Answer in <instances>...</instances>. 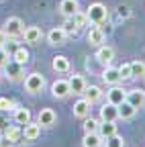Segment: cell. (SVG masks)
<instances>
[{
  "label": "cell",
  "mask_w": 145,
  "mask_h": 147,
  "mask_svg": "<svg viewBox=\"0 0 145 147\" xmlns=\"http://www.w3.org/2000/svg\"><path fill=\"white\" fill-rule=\"evenodd\" d=\"M135 113H137V108H135L131 102L123 100V102L119 104V119H123V121H127V119H133V117H135Z\"/></svg>",
  "instance_id": "obj_21"
},
{
  "label": "cell",
  "mask_w": 145,
  "mask_h": 147,
  "mask_svg": "<svg viewBox=\"0 0 145 147\" xmlns=\"http://www.w3.org/2000/svg\"><path fill=\"white\" fill-rule=\"evenodd\" d=\"M69 18H71V23H74L76 29H82V27L88 25V16H86V12H82V10H78L74 16H69Z\"/></svg>",
  "instance_id": "obj_27"
},
{
  "label": "cell",
  "mask_w": 145,
  "mask_h": 147,
  "mask_svg": "<svg viewBox=\"0 0 145 147\" xmlns=\"http://www.w3.org/2000/svg\"><path fill=\"white\" fill-rule=\"evenodd\" d=\"M133 78H145V63L143 61H131Z\"/></svg>",
  "instance_id": "obj_30"
},
{
  "label": "cell",
  "mask_w": 145,
  "mask_h": 147,
  "mask_svg": "<svg viewBox=\"0 0 145 147\" xmlns=\"http://www.w3.org/2000/svg\"><path fill=\"white\" fill-rule=\"evenodd\" d=\"M23 39H25V43H31V45H37L41 39H43V31H41V27H25V31H23Z\"/></svg>",
  "instance_id": "obj_4"
},
{
  "label": "cell",
  "mask_w": 145,
  "mask_h": 147,
  "mask_svg": "<svg viewBox=\"0 0 145 147\" xmlns=\"http://www.w3.org/2000/svg\"><path fill=\"white\" fill-rule=\"evenodd\" d=\"M106 143H104V147H125V139L121 137V135H111V137H106L104 139Z\"/></svg>",
  "instance_id": "obj_29"
},
{
  "label": "cell",
  "mask_w": 145,
  "mask_h": 147,
  "mask_svg": "<svg viewBox=\"0 0 145 147\" xmlns=\"http://www.w3.org/2000/svg\"><path fill=\"white\" fill-rule=\"evenodd\" d=\"M2 135L10 143H21V139H23V127L21 125H6V129H4Z\"/></svg>",
  "instance_id": "obj_10"
},
{
  "label": "cell",
  "mask_w": 145,
  "mask_h": 147,
  "mask_svg": "<svg viewBox=\"0 0 145 147\" xmlns=\"http://www.w3.org/2000/svg\"><path fill=\"white\" fill-rule=\"evenodd\" d=\"M14 123H16V125H27V123H31V110H29V108H16V110H14Z\"/></svg>",
  "instance_id": "obj_26"
},
{
  "label": "cell",
  "mask_w": 145,
  "mask_h": 147,
  "mask_svg": "<svg viewBox=\"0 0 145 147\" xmlns=\"http://www.w3.org/2000/svg\"><path fill=\"white\" fill-rule=\"evenodd\" d=\"M115 133H117V123H113V121H102V123L98 125V135H100L102 139L111 137V135H115Z\"/></svg>",
  "instance_id": "obj_22"
},
{
  "label": "cell",
  "mask_w": 145,
  "mask_h": 147,
  "mask_svg": "<svg viewBox=\"0 0 145 147\" xmlns=\"http://www.w3.org/2000/svg\"><path fill=\"white\" fill-rule=\"evenodd\" d=\"M65 39H67V33H65V29L63 27H55V29H51L49 33H47V43L49 45H63L65 43Z\"/></svg>",
  "instance_id": "obj_5"
},
{
  "label": "cell",
  "mask_w": 145,
  "mask_h": 147,
  "mask_svg": "<svg viewBox=\"0 0 145 147\" xmlns=\"http://www.w3.org/2000/svg\"><path fill=\"white\" fill-rule=\"evenodd\" d=\"M86 39H88V43H90V45H94V47H100V45L104 43V31H102L100 27H92V29L88 31Z\"/></svg>",
  "instance_id": "obj_14"
},
{
  "label": "cell",
  "mask_w": 145,
  "mask_h": 147,
  "mask_svg": "<svg viewBox=\"0 0 145 147\" xmlns=\"http://www.w3.org/2000/svg\"><path fill=\"white\" fill-rule=\"evenodd\" d=\"M102 80L108 84V86H117L121 84V74H119V67H113V65H106L104 71H102Z\"/></svg>",
  "instance_id": "obj_8"
},
{
  "label": "cell",
  "mask_w": 145,
  "mask_h": 147,
  "mask_svg": "<svg viewBox=\"0 0 145 147\" xmlns=\"http://www.w3.org/2000/svg\"><path fill=\"white\" fill-rule=\"evenodd\" d=\"M119 74H121V80H131V78H133L131 63H123V65H119Z\"/></svg>",
  "instance_id": "obj_31"
},
{
  "label": "cell",
  "mask_w": 145,
  "mask_h": 147,
  "mask_svg": "<svg viewBox=\"0 0 145 147\" xmlns=\"http://www.w3.org/2000/svg\"><path fill=\"white\" fill-rule=\"evenodd\" d=\"M90 115V102L86 98H80L76 104H74V117L76 119H86Z\"/></svg>",
  "instance_id": "obj_19"
},
{
  "label": "cell",
  "mask_w": 145,
  "mask_h": 147,
  "mask_svg": "<svg viewBox=\"0 0 145 147\" xmlns=\"http://www.w3.org/2000/svg\"><path fill=\"white\" fill-rule=\"evenodd\" d=\"M67 82H69V90L74 92V94H84V90H86V86H88L86 80L80 76V74H74Z\"/></svg>",
  "instance_id": "obj_18"
},
{
  "label": "cell",
  "mask_w": 145,
  "mask_h": 147,
  "mask_svg": "<svg viewBox=\"0 0 145 147\" xmlns=\"http://www.w3.org/2000/svg\"><path fill=\"white\" fill-rule=\"evenodd\" d=\"M51 94H53V98H65V96H69V94H71L69 82H67V80L53 82V84H51Z\"/></svg>",
  "instance_id": "obj_7"
},
{
  "label": "cell",
  "mask_w": 145,
  "mask_h": 147,
  "mask_svg": "<svg viewBox=\"0 0 145 147\" xmlns=\"http://www.w3.org/2000/svg\"><path fill=\"white\" fill-rule=\"evenodd\" d=\"M125 100L131 102L135 108H141V106H145V92L143 90H129Z\"/></svg>",
  "instance_id": "obj_16"
},
{
  "label": "cell",
  "mask_w": 145,
  "mask_h": 147,
  "mask_svg": "<svg viewBox=\"0 0 145 147\" xmlns=\"http://www.w3.org/2000/svg\"><path fill=\"white\" fill-rule=\"evenodd\" d=\"M96 59H98L102 65H111V61L115 59V49L108 47V45H100L98 51H96Z\"/></svg>",
  "instance_id": "obj_9"
},
{
  "label": "cell",
  "mask_w": 145,
  "mask_h": 147,
  "mask_svg": "<svg viewBox=\"0 0 145 147\" xmlns=\"http://www.w3.org/2000/svg\"><path fill=\"white\" fill-rule=\"evenodd\" d=\"M78 8H80V4H78V0H61L59 2V12L63 14V16H74L76 12H78Z\"/></svg>",
  "instance_id": "obj_17"
},
{
  "label": "cell",
  "mask_w": 145,
  "mask_h": 147,
  "mask_svg": "<svg viewBox=\"0 0 145 147\" xmlns=\"http://www.w3.org/2000/svg\"><path fill=\"white\" fill-rule=\"evenodd\" d=\"M43 88H45V78L41 76V74L33 71V74H29V76L25 78V90L29 92V94H39Z\"/></svg>",
  "instance_id": "obj_2"
},
{
  "label": "cell",
  "mask_w": 145,
  "mask_h": 147,
  "mask_svg": "<svg viewBox=\"0 0 145 147\" xmlns=\"http://www.w3.org/2000/svg\"><path fill=\"white\" fill-rule=\"evenodd\" d=\"M4 71H6V78L12 82H19L23 78V65H19L16 61H8L4 65Z\"/></svg>",
  "instance_id": "obj_11"
},
{
  "label": "cell",
  "mask_w": 145,
  "mask_h": 147,
  "mask_svg": "<svg viewBox=\"0 0 145 147\" xmlns=\"http://www.w3.org/2000/svg\"><path fill=\"white\" fill-rule=\"evenodd\" d=\"M84 98L92 104V102H98L100 98H102V90L98 88V86H86V90H84Z\"/></svg>",
  "instance_id": "obj_23"
},
{
  "label": "cell",
  "mask_w": 145,
  "mask_h": 147,
  "mask_svg": "<svg viewBox=\"0 0 145 147\" xmlns=\"http://www.w3.org/2000/svg\"><path fill=\"white\" fill-rule=\"evenodd\" d=\"M125 98H127V90L121 88L119 84H117V86H111V90L106 92V100L111 102V104H115V106H119Z\"/></svg>",
  "instance_id": "obj_6"
},
{
  "label": "cell",
  "mask_w": 145,
  "mask_h": 147,
  "mask_svg": "<svg viewBox=\"0 0 145 147\" xmlns=\"http://www.w3.org/2000/svg\"><path fill=\"white\" fill-rule=\"evenodd\" d=\"M29 57H31V55H29V49H25V47H16L10 59L16 61L19 65H27V63H29Z\"/></svg>",
  "instance_id": "obj_24"
},
{
  "label": "cell",
  "mask_w": 145,
  "mask_h": 147,
  "mask_svg": "<svg viewBox=\"0 0 145 147\" xmlns=\"http://www.w3.org/2000/svg\"><path fill=\"white\" fill-rule=\"evenodd\" d=\"M86 16H88V23H92V25H102L106 18H108V8H106L102 2H94V4L88 6Z\"/></svg>",
  "instance_id": "obj_1"
},
{
  "label": "cell",
  "mask_w": 145,
  "mask_h": 147,
  "mask_svg": "<svg viewBox=\"0 0 145 147\" xmlns=\"http://www.w3.org/2000/svg\"><path fill=\"white\" fill-rule=\"evenodd\" d=\"M4 129H6V123H4V121H0V133H4Z\"/></svg>",
  "instance_id": "obj_37"
},
{
  "label": "cell",
  "mask_w": 145,
  "mask_h": 147,
  "mask_svg": "<svg viewBox=\"0 0 145 147\" xmlns=\"http://www.w3.org/2000/svg\"><path fill=\"white\" fill-rule=\"evenodd\" d=\"M102 147H104V145H102Z\"/></svg>",
  "instance_id": "obj_38"
},
{
  "label": "cell",
  "mask_w": 145,
  "mask_h": 147,
  "mask_svg": "<svg viewBox=\"0 0 145 147\" xmlns=\"http://www.w3.org/2000/svg\"><path fill=\"white\" fill-rule=\"evenodd\" d=\"M10 108H14V102L8 100L6 96H2L0 98V110H10Z\"/></svg>",
  "instance_id": "obj_32"
},
{
  "label": "cell",
  "mask_w": 145,
  "mask_h": 147,
  "mask_svg": "<svg viewBox=\"0 0 145 147\" xmlns=\"http://www.w3.org/2000/svg\"><path fill=\"white\" fill-rule=\"evenodd\" d=\"M23 31H25V25H23V21H21L19 16H8V18H6L4 33H6L8 37H19V35H23Z\"/></svg>",
  "instance_id": "obj_3"
},
{
  "label": "cell",
  "mask_w": 145,
  "mask_h": 147,
  "mask_svg": "<svg viewBox=\"0 0 145 147\" xmlns=\"http://www.w3.org/2000/svg\"><path fill=\"white\" fill-rule=\"evenodd\" d=\"M82 145L84 147H102V137L98 133H86Z\"/></svg>",
  "instance_id": "obj_25"
},
{
  "label": "cell",
  "mask_w": 145,
  "mask_h": 147,
  "mask_svg": "<svg viewBox=\"0 0 145 147\" xmlns=\"http://www.w3.org/2000/svg\"><path fill=\"white\" fill-rule=\"evenodd\" d=\"M8 51H6V47H0V67H4L6 63H8Z\"/></svg>",
  "instance_id": "obj_33"
},
{
  "label": "cell",
  "mask_w": 145,
  "mask_h": 147,
  "mask_svg": "<svg viewBox=\"0 0 145 147\" xmlns=\"http://www.w3.org/2000/svg\"><path fill=\"white\" fill-rule=\"evenodd\" d=\"M6 39H8V35L4 33V29H0V47L6 45Z\"/></svg>",
  "instance_id": "obj_35"
},
{
  "label": "cell",
  "mask_w": 145,
  "mask_h": 147,
  "mask_svg": "<svg viewBox=\"0 0 145 147\" xmlns=\"http://www.w3.org/2000/svg\"><path fill=\"white\" fill-rule=\"evenodd\" d=\"M98 125H100V123H98L96 119H92V117L88 115V117L84 119V133H98Z\"/></svg>",
  "instance_id": "obj_28"
},
{
  "label": "cell",
  "mask_w": 145,
  "mask_h": 147,
  "mask_svg": "<svg viewBox=\"0 0 145 147\" xmlns=\"http://www.w3.org/2000/svg\"><path fill=\"white\" fill-rule=\"evenodd\" d=\"M100 119H102V121H113V123H117V119H119V106L106 102V104L100 108Z\"/></svg>",
  "instance_id": "obj_13"
},
{
  "label": "cell",
  "mask_w": 145,
  "mask_h": 147,
  "mask_svg": "<svg viewBox=\"0 0 145 147\" xmlns=\"http://www.w3.org/2000/svg\"><path fill=\"white\" fill-rule=\"evenodd\" d=\"M51 67L57 74H65V71H69V59L65 57V55H55L53 61H51Z\"/></svg>",
  "instance_id": "obj_20"
},
{
  "label": "cell",
  "mask_w": 145,
  "mask_h": 147,
  "mask_svg": "<svg viewBox=\"0 0 145 147\" xmlns=\"http://www.w3.org/2000/svg\"><path fill=\"white\" fill-rule=\"evenodd\" d=\"M119 16H123V18H129V16H131V8L127 6V4L119 6Z\"/></svg>",
  "instance_id": "obj_34"
},
{
  "label": "cell",
  "mask_w": 145,
  "mask_h": 147,
  "mask_svg": "<svg viewBox=\"0 0 145 147\" xmlns=\"http://www.w3.org/2000/svg\"><path fill=\"white\" fill-rule=\"evenodd\" d=\"M41 135V125L39 123H27L23 129V139L25 141H35Z\"/></svg>",
  "instance_id": "obj_15"
},
{
  "label": "cell",
  "mask_w": 145,
  "mask_h": 147,
  "mask_svg": "<svg viewBox=\"0 0 145 147\" xmlns=\"http://www.w3.org/2000/svg\"><path fill=\"white\" fill-rule=\"evenodd\" d=\"M55 121H57V115L55 113H53V110L51 108H41L39 110V125L41 127H53V125H55Z\"/></svg>",
  "instance_id": "obj_12"
},
{
  "label": "cell",
  "mask_w": 145,
  "mask_h": 147,
  "mask_svg": "<svg viewBox=\"0 0 145 147\" xmlns=\"http://www.w3.org/2000/svg\"><path fill=\"white\" fill-rule=\"evenodd\" d=\"M10 145H12V143H10V141H8V139H6L4 135L0 137V147H10Z\"/></svg>",
  "instance_id": "obj_36"
}]
</instances>
